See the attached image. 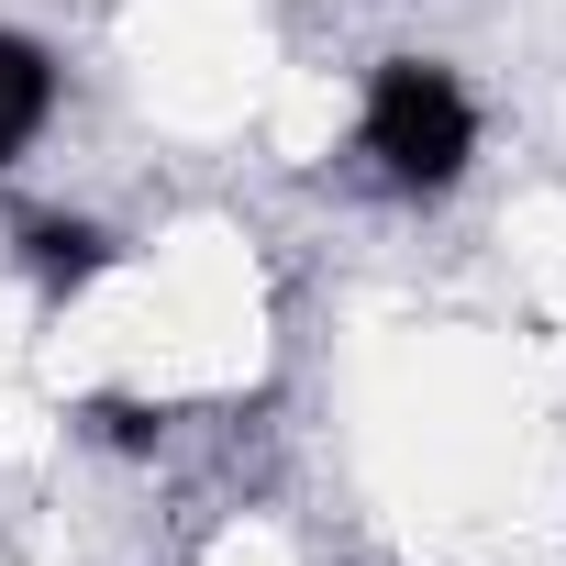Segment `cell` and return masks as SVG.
<instances>
[{
  "mask_svg": "<svg viewBox=\"0 0 566 566\" xmlns=\"http://www.w3.org/2000/svg\"><path fill=\"white\" fill-rule=\"evenodd\" d=\"M12 244H23V266H34V290H45V301L90 290V277H101V266L123 255V244H112L101 222H67V211H34V222H23Z\"/></svg>",
  "mask_w": 566,
  "mask_h": 566,
  "instance_id": "2",
  "label": "cell"
},
{
  "mask_svg": "<svg viewBox=\"0 0 566 566\" xmlns=\"http://www.w3.org/2000/svg\"><path fill=\"white\" fill-rule=\"evenodd\" d=\"M90 433H101V444H123V455H156V444H167V411L112 389V400H90Z\"/></svg>",
  "mask_w": 566,
  "mask_h": 566,
  "instance_id": "4",
  "label": "cell"
},
{
  "mask_svg": "<svg viewBox=\"0 0 566 566\" xmlns=\"http://www.w3.org/2000/svg\"><path fill=\"white\" fill-rule=\"evenodd\" d=\"M367 156H378V178L411 189V200L455 189L467 156H478V101L455 90V67H433V56H389V67L367 78Z\"/></svg>",
  "mask_w": 566,
  "mask_h": 566,
  "instance_id": "1",
  "label": "cell"
},
{
  "mask_svg": "<svg viewBox=\"0 0 566 566\" xmlns=\"http://www.w3.org/2000/svg\"><path fill=\"white\" fill-rule=\"evenodd\" d=\"M45 112H56V56H45L34 34L0 23V167H12V156L45 134Z\"/></svg>",
  "mask_w": 566,
  "mask_h": 566,
  "instance_id": "3",
  "label": "cell"
}]
</instances>
